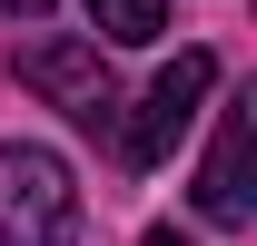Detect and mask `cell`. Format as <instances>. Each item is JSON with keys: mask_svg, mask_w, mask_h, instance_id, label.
<instances>
[{"mask_svg": "<svg viewBox=\"0 0 257 246\" xmlns=\"http://www.w3.org/2000/svg\"><path fill=\"white\" fill-rule=\"evenodd\" d=\"M89 10V30L109 40V50H149V40L168 30V0H79Z\"/></svg>", "mask_w": 257, "mask_h": 246, "instance_id": "5b68a950", "label": "cell"}, {"mask_svg": "<svg viewBox=\"0 0 257 246\" xmlns=\"http://www.w3.org/2000/svg\"><path fill=\"white\" fill-rule=\"evenodd\" d=\"M69 236H79L69 158L40 138H10L0 148V246H69Z\"/></svg>", "mask_w": 257, "mask_h": 246, "instance_id": "6da1fadb", "label": "cell"}, {"mask_svg": "<svg viewBox=\"0 0 257 246\" xmlns=\"http://www.w3.org/2000/svg\"><path fill=\"white\" fill-rule=\"evenodd\" d=\"M257 98H227L218 108V148H208V168H198V216L208 226H247V148H257Z\"/></svg>", "mask_w": 257, "mask_h": 246, "instance_id": "277c9868", "label": "cell"}, {"mask_svg": "<svg viewBox=\"0 0 257 246\" xmlns=\"http://www.w3.org/2000/svg\"><path fill=\"white\" fill-rule=\"evenodd\" d=\"M0 20H50V0H0Z\"/></svg>", "mask_w": 257, "mask_h": 246, "instance_id": "8992f818", "label": "cell"}, {"mask_svg": "<svg viewBox=\"0 0 257 246\" xmlns=\"http://www.w3.org/2000/svg\"><path fill=\"white\" fill-rule=\"evenodd\" d=\"M208 89H218V60L208 50H178V60L149 79V98H139V118H128V168H159L178 138L198 128V108H208Z\"/></svg>", "mask_w": 257, "mask_h": 246, "instance_id": "3957f363", "label": "cell"}, {"mask_svg": "<svg viewBox=\"0 0 257 246\" xmlns=\"http://www.w3.org/2000/svg\"><path fill=\"white\" fill-rule=\"evenodd\" d=\"M20 79H30L50 108H69L79 128L119 118V79H109V50H99V40H30V50H20Z\"/></svg>", "mask_w": 257, "mask_h": 246, "instance_id": "7a4b0ae2", "label": "cell"}, {"mask_svg": "<svg viewBox=\"0 0 257 246\" xmlns=\"http://www.w3.org/2000/svg\"><path fill=\"white\" fill-rule=\"evenodd\" d=\"M139 246H188V236H178V226H159V236H139Z\"/></svg>", "mask_w": 257, "mask_h": 246, "instance_id": "52a82bcc", "label": "cell"}]
</instances>
